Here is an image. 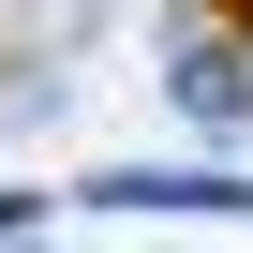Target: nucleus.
Here are the masks:
<instances>
[{"mask_svg": "<svg viewBox=\"0 0 253 253\" xmlns=\"http://www.w3.org/2000/svg\"><path fill=\"white\" fill-rule=\"evenodd\" d=\"M209 30H238V45H253V0H209Z\"/></svg>", "mask_w": 253, "mask_h": 253, "instance_id": "obj_1", "label": "nucleus"}]
</instances>
